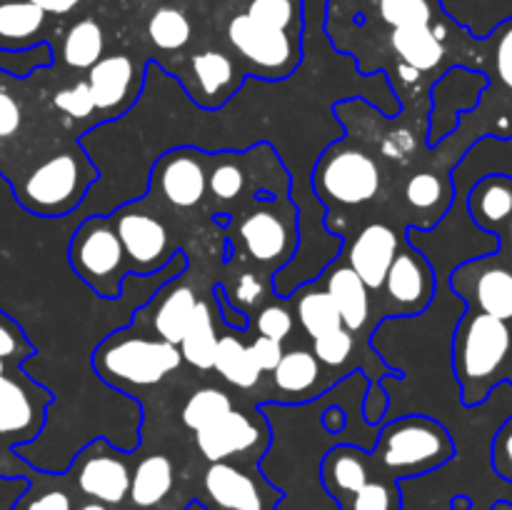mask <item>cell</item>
<instances>
[{"label":"cell","instance_id":"obj_5","mask_svg":"<svg viewBox=\"0 0 512 510\" xmlns=\"http://www.w3.org/2000/svg\"><path fill=\"white\" fill-rule=\"evenodd\" d=\"M90 178L93 170L83 158L58 153L30 168L20 183H13V190L18 203L30 213L40 218H60L80 203Z\"/></svg>","mask_w":512,"mask_h":510},{"label":"cell","instance_id":"obj_35","mask_svg":"<svg viewBox=\"0 0 512 510\" xmlns=\"http://www.w3.org/2000/svg\"><path fill=\"white\" fill-rule=\"evenodd\" d=\"M338 510H403L398 480L385 478L375 470L373 478L338 505Z\"/></svg>","mask_w":512,"mask_h":510},{"label":"cell","instance_id":"obj_21","mask_svg":"<svg viewBox=\"0 0 512 510\" xmlns=\"http://www.w3.org/2000/svg\"><path fill=\"white\" fill-rule=\"evenodd\" d=\"M175 483H178V473H175V463L165 453L145 455L138 460V465L130 473V490L128 503L135 510H158L173 495Z\"/></svg>","mask_w":512,"mask_h":510},{"label":"cell","instance_id":"obj_54","mask_svg":"<svg viewBox=\"0 0 512 510\" xmlns=\"http://www.w3.org/2000/svg\"><path fill=\"white\" fill-rule=\"evenodd\" d=\"M13 368H20V363H13V360H5V358H0V375H3V373H8V370H13Z\"/></svg>","mask_w":512,"mask_h":510},{"label":"cell","instance_id":"obj_28","mask_svg":"<svg viewBox=\"0 0 512 510\" xmlns=\"http://www.w3.org/2000/svg\"><path fill=\"white\" fill-rule=\"evenodd\" d=\"M320 363L313 350L293 348L285 350L280 363L273 370V385L280 395L288 398H308L310 390L320 380Z\"/></svg>","mask_w":512,"mask_h":510},{"label":"cell","instance_id":"obj_46","mask_svg":"<svg viewBox=\"0 0 512 510\" xmlns=\"http://www.w3.org/2000/svg\"><path fill=\"white\" fill-rule=\"evenodd\" d=\"M248 348H250V355H253L255 365L260 368V373H273L275 365L280 363V358H283L285 353L283 343H278V340L273 338H265V335H258Z\"/></svg>","mask_w":512,"mask_h":510},{"label":"cell","instance_id":"obj_30","mask_svg":"<svg viewBox=\"0 0 512 510\" xmlns=\"http://www.w3.org/2000/svg\"><path fill=\"white\" fill-rule=\"evenodd\" d=\"M213 370L223 380L240 390H250L260 383V368L255 365L250 348L238 338V335H220L218 348H215Z\"/></svg>","mask_w":512,"mask_h":510},{"label":"cell","instance_id":"obj_48","mask_svg":"<svg viewBox=\"0 0 512 510\" xmlns=\"http://www.w3.org/2000/svg\"><path fill=\"white\" fill-rule=\"evenodd\" d=\"M215 303H218L220 315H223V320L230 325V328H235V330L248 328V315H245L240 308H235V303H228V298H225V293L220 285L215 288Z\"/></svg>","mask_w":512,"mask_h":510},{"label":"cell","instance_id":"obj_47","mask_svg":"<svg viewBox=\"0 0 512 510\" xmlns=\"http://www.w3.org/2000/svg\"><path fill=\"white\" fill-rule=\"evenodd\" d=\"M263 293H265V288H263V283H260L258 275L243 273L240 275L238 285H235L233 303L238 300L240 305H255L260 298H263Z\"/></svg>","mask_w":512,"mask_h":510},{"label":"cell","instance_id":"obj_16","mask_svg":"<svg viewBox=\"0 0 512 510\" xmlns=\"http://www.w3.org/2000/svg\"><path fill=\"white\" fill-rule=\"evenodd\" d=\"M153 183L170 205L188 210L200 205L208 190V170L198 150H170L155 163Z\"/></svg>","mask_w":512,"mask_h":510},{"label":"cell","instance_id":"obj_9","mask_svg":"<svg viewBox=\"0 0 512 510\" xmlns=\"http://www.w3.org/2000/svg\"><path fill=\"white\" fill-rule=\"evenodd\" d=\"M228 40L260 78H288L300 63V48L288 30L260 25L245 13L235 15L228 23Z\"/></svg>","mask_w":512,"mask_h":510},{"label":"cell","instance_id":"obj_51","mask_svg":"<svg viewBox=\"0 0 512 510\" xmlns=\"http://www.w3.org/2000/svg\"><path fill=\"white\" fill-rule=\"evenodd\" d=\"M323 425L328 433H340L345 428V413L340 408H328L323 415Z\"/></svg>","mask_w":512,"mask_h":510},{"label":"cell","instance_id":"obj_4","mask_svg":"<svg viewBox=\"0 0 512 510\" xmlns=\"http://www.w3.org/2000/svg\"><path fill=\"white\" fill-rule=\"evenodd\" d=\"M183 365L178 345L118 330L98 345L93 368L115 388H150Z\"/></svg>","mask_w":512,"mask_h":510},{"label":"cell","instance_id":"obj_1","mask_svg":"<svg viewBox=\"0 0 512 510\" xmlns=\"http://www.w3.org/2000/svg\"><path fill=\"white\" fill-rule=\"evenodd\" d=\"M453 370L468 408L485 403L505 380L512 383V325L468 310L455 328Z\"/></svg>","mask_w":512,"mask_h":510},{"label":"cell","instance_id":"obj_31","mask_svg":"<svg viewBox=\"0 0 512 510\" xmlns=\"http://www.w3.org/2000/svg\"><path fill=\"white\" fill-rule=\"evenodd\" d=\"M105 53V33L98 20L83 18L70 25L63 38V63L73 70H90Z\"/></svg>","mask_w":512,"mask_h":510},{"label":"cell","instance_id":"obj_40","mask_svg":"<svg viewBox=\"0 0 512 510\" xmlns=\"http://www.w3.org/2000/svg\"><path fill=\"white\" fill-rule=\"evenodd\" d=\"M245 15L255 20L260 25H268L275 30H290L295 23V8L293 0H250Z\"/></svg>","mask_w":512,"mask_h":510},{"label":"cell","instance_id":"obj_14","mask_svg":"<svg viewBox=\"0 0 512 510\" xmlns=\"http://www.w3.org/2000/svg\"><path fill=\"white\" fill-rule=\"evenodd\" d=\"M383 288L393 303V315H420L433 303V265L418 248H400L390 263Z\"/></svg>","mask_w":512,"mask_h":510},{"label":"cell","instance_id":"obj_55","mask_svg":"<svg viewBox=\"0 0 512 510\" xmlns=\"http://www.w3.org/2000/svg\"><path fill=\"white\" fill-rule=\"evenodd\" d=\"M493 510H512V505L505 503V500H500V503L493 505Z\"/></svg>","mask_w":512,"mask_h":510},{"label":"cell","instance_id":"obj_36","mask_svg":"<svg viewBox=\"0 0 512 510\" xmlns=\"http://www.w3.org/2000/svg\"><path fill=\"white\" fill-rule=\"evenodd\" d=\"M405 200L415 210H445L450 203V193L435 173H418L405 183Z\"/></svg>","mask_w":512,"mask_h":510},{"label":"cell","instance_id":"obj_2","mask_svg":"<svg viewBox=\"0 0 512 510\" xmlns=\"http://www.w3.org/2000/svg\"><path fill=\"white\" fill-rule=\"evenodd\" d=\"M453 458V435L428 415H403L383 425L375 450L370 453L373 468L393 480L420 478L443 468Z\"/></svg>","mask_w":512,"mask_h":510},{"label":"cell","instance_id":"obj_20","mask_svg":"<svg viewBox=\"0 0 512 510\" xmlns=\"http://www.w3.org/2000/svg\"><path fill=\"white\" fill-rule=\"evenodd\" d=\"M135 63L130 55L115 53L103 55L93 68L88 70V85L93 93V103L98 113H113L123 110L133 95L135 85Z\"/></svg>","mask_w":512,"mask_h":510},{"label":"cell","instance_id":"obj_39","mask_svg":"<svg viewBox=\"0 0 512 510\" xmlns=\"http://www.w3.org/2000/svg\"><path fill=\"white\" fill-rule=\"evenodd\" d=\"M353 350L355 333H350L348 328L330 330V333L313 340V355L318 358L320 365H328V368H340V365L348 363Z\"/></svg>","mask_w":512,"mask_h":510},{"label":"cell","instance_id":"obj_27","mask_svg":"<svg viewBox=\"0 0 512 510\" xmlns=\"http://www.w3.org/2000/svg\"><path fill=\"white\" fill-rule=\"evenodd\" d=\"M218 338L220 335L215 333L213 308H210V303H205V300H198L193 320H190L183 340L178 343L180 355H183L185 363L193 365L195 370H213Z\"/></svg>","mask_w":512,"mask_h":510},{"label":"cell","instance_id":"obj_18","mask_svg":"<svg viewBox=\"0 0 512 510\" xmlns=\"http://www.w3.org/2000/svg\"><path fill=\"white\" fill-rule=\"evenodd\" d=\"M373 475L375 468L368 450L348 443L330 448L323 458V465H320V480H323L325 493L330 495L335 508L353 493H358Z\"/></svg>","mask_w":512,"mask_h":510},{"label":"cell","instance_id":"obj_52","mask_svg":"<svg viewBox=\"0 0 512 510\" xmlns=\"http://www.w3.org/2000/svg\"><path fill=\"white\" fill-rule=\"evenodd\" d=\"M75 510H115V508H110V505L105 503H98V500H83V503L75 505Z\"/></svg>","mask_w":512,"mask_h":510},{"label":"cell","instance_id":"obj_49","mask_svg":"<svg viewBox=\"0 0 512 510\" xmlns=\"http://www.w3.org/2000/svg\"><path fill=\"white\" fill-rule=\"evenodd\" d=\"M495 240H498V250H495V255H498L500 260H505V263L512 268V213L510 218L495 230Z\"/></svg>","mask_w":512,"mask_h":510},{"label":"cell","instance_id":"obj_17","mask_svg":"<svg viewBox=\"0 0 512 510\" xmlns=\"http://www.w3.org/2000/svg\"><path fill=\"white\" fill-rule=\"evenodd\" d=\"M398 250V235L388 223H370L360 230L348 248V265L368 285L370 293H378Z\"/></svg>","mask_w":512,"mask_h":510},{"label":"cell","instance_id":"obj_53","mask_svg":"<svg viewBox=\"0 0 512 510\" xmlns=\"http://www.w3.org/2000/svg\"><path fill=\"white\" fill-rule=\"evenodd\" d=\"M453 510H470V498H465V495H455Z\"/></svg>","mask_w":512,"mask_h":510},{"label":"cell","instance_id":"obj_22","mask_svg":"<svg viewBox=\"0 0 512 510\" xmlns=\"http://www.w3.org/2000/svg\"><path fill=\"white\" fill-rule=\"evenodd\" d=\"M325 290L338 308L343 328L360 333L373 315V298L363 280L355 275L350 265H330L325 270Z\"/></svg>","mask_w":512,"mask_h":510},{"label":"cell","instance_id":"obj_13","mask_svg":"<svg viewBox=\"0 0 512 510\" xmlns=\"http://www.w3.org/2000/svg\"><path fill=\"white\" fill-rule=\"evenodd\" d=\"M265 443H268L265 425H258L253 418H248V415L235 408L195 433L198 453L208 463H223V460L243 463V460H250L255 465L263 458Z\"/></svg>","mask_w":512,"mask_h":510},{"label":"cell","instance_id":"obj_12","mask_svg":"<svg viewBox=\"0 0 512 510\" xmlns=\"http://www.w3.org/2000/svg\"><path fill=\"white\" fill-rule=\"evenodd\" d=\"M110 220H113L125 258L135 275L148 278L173 260L175 250L170 230L158 215L135 208H120Z\"/></svg>","mask_w":512,"mask_h":510},{"label":"cell","instance_id":"obj_25","mask_svg":"<svg viewBox=\"0 0 512 510\" xmlns=\"http://www.w3.org/2000/svg\"><path fill=\"white\" fill-rule=\"evenodd\" d=\"M193 73L198 80L200 98L208 105H220L223 100H228L233 85H238L235 83V75H238L235 60L220 50H203L195 55Z\"/></svg>","mask_w":512,"mask_h":510},{"label":"cell","instance_id":"obj_41","mask_svg":"<svg viewBox=\"0 0 512 510\" xmlns=\"http://www.w3.org/2000/svg\"><path fill=\"white\" fill-rule=\"evenodd\" d=\"M53 105L60 110V113L68 115V118H75V120L90 118V115L95 113V103H93V93H90L88 80H80V83L58 90L53 98Z\"/></svg>","mask_w":512,"mask_h":510},{"label":"cell","instance_id":"obj_7","mask_svg":"<svg viewBox=\"0 0 512 510\" xmlns=\"http://www.w3.org/2000/svg\"><path fill=\"white\" fill-rule=\"evenodd\" d=\"M198 505L205 510H278L283 490L245 463H208L200 475Z\"/></svg>","mask_w":512,"mask_h":510},{"label":"cell","instance_id":"obj_23","mask_svg":"<svg viewBox=\"0 0 512 510\" xmlns=\"http://www.w3.org/2000/svg\"><path fill=\"white\" fill-rule=\"evenodd\" d=\"M512 213V178L510 175H485L473 185L468 195V215L480 230L493 233Z\"/></svg>","mask_w":512,"mask_h":510},{"label":"cell","instance_id":"obj_43","mask_svg":"<svg viewBox=\"0 0 512 510\" xmlns=\"http://www.w3.org/2000/svg\"><path fill=\"white\" fill-rule=\"evenodd\" d=\"M258 333L283 343L293 333V313L280 303L265 305L258 313Z\"/></svg>","mask_w":512,"mask_h":510},{"label":"cell","instance_id":"obj_45","mask_svg":"<svg viewBox=\"0 0 512 510\" xmlns=\"http://www.w3.org/2000/svg\"><path fill=\"white\" fill-rule=\"evenodd\" d=\"M490 460H493V470L498 473V478L512 483V415L495 433Z\"/></svg>","mask_w":512,"mask_h":510},{"label":"cell","instance_id":"obj_37","mask_svg":"<svg viewBox=\"0 0 512 510\" xmlns=\"http://www.w3.org/2000/svg\"><path fill=\"white\" fill-rule=\"evenodd\" d=\"M378 10L380 18L390 28L433 23V5H430V0H378Z\"/></svg>","mask_w":512,"mask_h":510},{"label":"cell","instance_id":"obj_15","mask_svg":"<svg viewBox=\"0 0 512 510\" xmlns=\"http://www.w3.org/2000/svg\"><path fill=\"white\" fill-rule=\"evenodd\" d=\"M238 238L253 260L263 265H285L298 248V228L270 208L250 210L238 225Z\"/></svg>","mask_w":512,"mask_h":510},{"label":"cell","instance_id":"obj_29","mask_svg":"<svg viewBox=\"0 0 512 510\" xmlns=\"http://www.w3.org/2000/svg\"><path fill=\"white\" fill-rule=\"evenodd\" d=\"M25 480L28 485L8 510H75L73 490L65 485V475H50L30 468Z\"/></svg>","mask_w":512,"mask_h":510},{"label":"cell","instance_id":"obj_6","mask_svg":"<svg viewBox=\"0 0 512 510\" xmlns=\"http://www.w3.org/2000/svg\"><path fill=\"white\" fill-rule=\"evenodd\" d=\"M68 260L78 278L88 283L100 298H118L128 278V258L113 220L103 215L83 220L70 240Z\"/></svg>","mask_w":512,"mask_h":510},{"label":"cell","instance_id":"obj_11","mask_svg":"<svg viewBox=\"0 0 512 510\" xmlns=\"http://www.w3.org/2000/svg\"><path fill=\"white\" fill-rule=\"evenodd\" d=\"M450 288L468 303V310L512 325V268L495 253L458 265L450 275Z\"/></svg>","mask_w":512,"mask_h":510},{"label":"cell","instance_id":"obj_44","mask_svg":"<svg viewBox=\"0 0 512 510\" xmlns=\"http://www.w3.org/2000/svg\"><path fill=\"white\" fill-rule=\"evenodd\" d=\"M3 78V73H0ZM23 130V105L0 83V145L10 143Z\"/></svg>","mask_w":512,"mask_h":510},{"label":"cell","instance_id":"obj_24","mask_svg":"<svg viewBox=\"0 0 512 510\" xmlns=\"http://www.w3.org/2000/svg\"><path fill=\"white\" fill-rule=\"evenodd\" d=\"M390 45L400 55L405 65L415 68L418 73H428L440 65L445 58L443 38L435 33L430 25H405V28H393L390 33Z\"/></svg>","mask_w":512,"mask_h":510},{"label":"cell","instance_id":"obj_34","mask_svg":"<svg viewBox=\"0 0 512 510\" xmlns=\"http://www.w3.org/2000/svg\"><path fill=\"white\" fill-rule=\"evenodd\" d=\"M233 410V400L225 390L220 388H200L185 400L183 410H180V420L188 430L198 433L205 425L215 423L218 418H223L225 413Z\"/></svg>","mask_w":512,"mask_h":510},{"label":"cell","instance_id":"obj_32","mask_svg":"<svg viewBox=\"0 0 512 510\" xmlns=\"http://www.w3.org/2000/svg\"><path fill=\"white\" fill-rule=\"evenodd\" d=\"M295 313H298V323L303 325V330L310 335V340L320 338V335L330 333V330L343 328V320H340L338 308H335L333 298H330L325 288L300 290Z\"/></svg>","mask_w":512,"mask_h":510},{"label":"cell","instance_id":"obj_42","mask_svg":"<svg viewBox=\"0 0 512 510\" xmlns=\"http://www.w3.org/2000/svg\"><path fill=\"white\" fill-rule=\"evenodd\" d=\"M493 40V63L500 83L512 88V18L503 20L490 35Z\"/></svg>","mask_w":512,"mask_h":510},{"label":"cell","instance_id":"obj_10","mask_svg":"<svg viewBox=\"0 0 512 510\" xmlns=\"http://www.w3.org/2000/svg\"><path fill=\"white\" fill-rule=\"evenodd\" d=\"M130 460L123 450L110 448L105 440H95L88 448L75 455L70 465V485L83 495L85 500L120 508L128 500L130 490Z\"/></svg>","mask_w":512,"mask_h":510},{"label":"cell","instance_id":"obj_50","mask_svg":"<svg viewBox=\"0 0 512 510\" xmlns=\"http://www.w3.org/2000/svg\"><path fill=\"white\" fill-rule=\"evenodd\" d=\"M30 3L38 5L45 15H68L78 8L80 0H30Z\"/></svg>","mask_w":512,"mask_h":510},{"label":"cell","instance_id":"obj_26","mask_svg":"<svg viewBox=\"0 0 512 510\" xmlns=\"http://www.w3.org/2000/svg\"><path fill=\"white\" fill-rule=\"evenodd\" d=\"M198 295L188 285H173L168 293H163L158 308L153 310V330L168 343L178 345L193 320Z\"/></svg>","mask_w":512,"mask_h":510},{"label":"cell","instance_id":"obj_38","mask_svg":"<svg viewBox=\"0 0 512 510\" xmlns=\"http://www.w3.org/2000/svg\"><path fill=\"white\" fill-rule=\"evenodd\" d=\"M245 188V170L240 168V163L235 158H228V153H223V158L215 160L213 170L208 173V190L213 193L215 200H233L243 193Z\"/></svg>","mask_w":512,"mask_h":510},{"label":"cell","instance_id":"obj_3","mask_svg":"<svg viewBox=\"0 0 512 510\" xmlns=\"http://www.w3.org/2000/svg\"><path fill=\"white\" fill-rule=\"evenodd\" d=\"M50 403V390L20 368L0 375V478L18 480L30 473L33 465L15 455V448L38 438Z\"/></svg>","mask_w":512,"mask_h":510},{"label":"cell","instance_id":"obj_33","mask_svg":"<svg viewBox=\"0 0 512 510\" xmlns=\"http://www.w3.org/2000/svg\"><path fill=\"white\" fill-rule=\"evenodd\" d=\"M148 38L153 40V45L158 50L175 53V50H183L190 43V38H193V25H190V18L180 8L163 5V8H158L150 15Z\"/></svg>","mask_w":512,"mask_h":510},{"label":"cell","instance_id":"obj_8","mask_svg":"<svg viewBox=\"0 0 512 510\" xmlns=\"http://www.w3.org/2000/svg\"><path fill=\"white\" fill-rule=\"evenodd\" d=\"M378 163L355 148H328L315 168V188L320 198L338 205H365L380 193Z\"/></svg>","mask_w":512,"mask_h":510},{"label":"cell","instance_id":"obj_19","mask_svg":"<svg viewBox=\"0 0 512 510\" xmlns=\"http://www.w3.org/2000/svg\"><path fill=\"white\" fill-rule=\"evenodd\" d=\"M453 85H450V75L445 73L438 83L433 85V115H430V133L440 125V120L448 115L450 128H458V118L465 110H473L480 103V95L485 93L490 80L478 70L468 68H453Z\"/></svg>","mask_w":512,"mask_h":510}]
</instances>
